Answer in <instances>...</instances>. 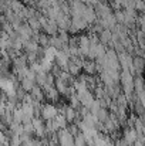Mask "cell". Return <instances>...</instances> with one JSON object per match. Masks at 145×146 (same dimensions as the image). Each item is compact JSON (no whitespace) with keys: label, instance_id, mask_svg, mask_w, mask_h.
I'll list each match as a JSON object with an SVG mask.
<instances>
[{"label":"cell","instance_id":"cell-3","mask_svg":"<svg viewBox=\"0 0 145 146\" xmlns=\"http://www.w3.org/2000/svg\"><path fill=\"white\" fill-rule=\"evenodd\" d=\"M81 70L86 72V75H94L97 72V67L96 62L93 60H83V65H81Z\"/></svg>","mask_w":145,"mask_h":146},{"label":"cell","instance_id":"cell-5","mask_svg":"<svg viewBox=\"0 0 145 146\" xmlns=\"http://www.w3.org/2000/svg\"><path fill=\"white\" fill-rule=\"evenodd\" d=\"M36 85V82L34 81H31V80H27V78H21L20 80V88L24 91V92H30L31 91V88Z\"/></svg>","mask_w":145,"mask_h":146},{"label":"cell","instance_id":"cell-6","mask_svg":"<svg viewBox=\"0 0 145 146\" xmlns=\"http://www.w3.org/2000/svg\"><path fill=\"white\" fill-rule=\"evenodd\" d=\"M11 115H13V122H16V123H21V122H23V119H24V113H23V111H21L20 105H19V106H16V108L13 109Z\"/></svg>","mask_w":145,"mask_h":146},{"label":"cell","instance_id":"cell-4","mask_svg":"<svg viewBox=\"0 0 145 146\" xmlns=\"http://www.w3.org/2000/svg\"><path fill=\"white\" fill-rule=\"evenodd\" d=\"M30 95L34 98L36 101H39V102H41V104H43V101H44V92H43V90H41L39 85H34V87L31 88Z\"/></svg>","mask_w":145,"mask_h":146},{"label":"cell","instance_id":"cell-2","mask_svg":"<svg viewBox=\"0 0 145 146\" xmlns=\"http://www.w3.org/2000/svg\"><path fill=\"white\" fill-rule=\"evenodd\" d=\"M137 136H138V133L135 132L134 128H124V131H122V139L130 146L134 145V142L137 141Z\"/></svg>","mask_w":145,"mask_h":146},{"label":"cell","instance_id":"cell-7","mask_svg":"<svg viewBox=\"0 0 145 146\" xmlns=\"http://www.w3.org/2000/svg\"><path fill=\"white\" fill-rule=\"evenodd\" d=\"M57 51L58 50L53 48V47H46L44 48V55H43V58L44 60H47V61H51V62H54V58H55V54H57Z\"/></svg>","mask_w":145,"mask_h":146},{"label":"cell","instance_id":"cell-11","mask_svg":"<svg viewBox=\"0 0 145 146\" xmlns=\"http://www.w3.org/2000/svg\"><path fill=\"white\" fill-rule=\"evenodd\" d=\"M115 146H130V145H128V143H127V142H125L122 138H120V139L115 142Z\"/></svg>","mask_w":145,"mask_h":146},{"label":"cell","instance_id":"cell-9","mask_svg":"<svg viewBox=\"0 0 145 146\" xmlns=\"http://www.w3.org/2000/svg\"><path fill=\"white\" fill-rule=\"evenodd\" d=\"M27 24H29V27H30L34 33H40V31H41V26H40V23H39V20H37L36 17L29 19V20H27Z\"/></svg>","mask_w":145,"mask_h":146},{"label":"cell","instance_id":"cell-10","mask_svg":"<svg viewBox=\"0 0 145 146\" xmlns=\"http://www.w3.org/2000/svg\"><path fill=\"white\" fill-rule=\"evenodd\" d=\"M108 115H110V111L107 109V108H101L98 112H97V115H96V118H97V121L98 122H105L107 121V118H108Z\"/></svg>","mask_w":145,"mask_h":146},{"label":"cell","instance_id":"cell-12","mask_svg":"<svg viewBox=\"0 0 145 146\" xmlns=\"http://www.w3.org/2000/svg\"><path fill=\"white\" fill-rule=\"evenodd\" d=\"M0 146H6V145H0Z\"/></svg>","mask_w":145,"mask_h":146},{"label":"cell","instance_id":"cell-1","mask_svg":"<svg viewBox=\"0 0 145 146\" xmlns=\"http://www.w3.org/2000/svg\"><path fill=\"white\" fill-rule=\"evenodd\" d=\"M57 115H58L57 105L50 104V102L41 105V108H40V118H41L44 122H46V121H53Z\"/></svg>","mask_w":145,"mask_h":146},{"label":"cell","instance_id":"cell-8","mask_svg":"<svg viewBox=\"0 0 145 146\" xmlns=\"http://www.w3.org/2000/svg\"><path fill=\"white\" fill-rule=\"evenodd\" d=\"M23 48L26 50V54H29V52H36V50L39 48V44L30 38V40H27V41L23 44Z\"/></svg>","mask_w":145,"mask_h":146}]
</instances>
